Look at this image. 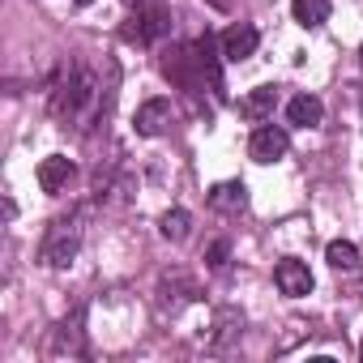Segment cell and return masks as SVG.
I'll list each match as a JSON object with an SVG mask.
<instances>
[{
  "label": "cell",
  "mask_w": 363,
  "mask_h": 363,
  "mask_svg": "<svg viewBox=\"0 0 363 363\" xmlns=\"http://www.w3.org/2000/svg\"><path fill=\"white\" fill-rule=\"evenodd\" d=\"M359 65H363V48H359Z\"/></svg>",
  "instance_id": "21"
},
{
  "label": "cell",
  "mask_w": 363,
  "mask_h": 363,
  "mask_svg": "<svg viewBox=\"0 0 363 363\" xmlns=\"http://www.w3.org/2000/svg\"><path fill=\"white\" fill-rule=\"evenodd\" d=\"M111 94H116V90L103 86V77H99L90 65L69 60V65H60V73H56V82H52L48 111H52V120H56L60 128H69V133H77V137H90V133L107 120Z\"/></svg>",
  "instance_id": "1"
},
{
  "label": "cell",
  "mask_w": 363,
  "mask_h": 363,
  "mask_svg": "<svg viewBox=\"0 0 363 363\" xmlns=\"http://www.w3.org/2000/svg\"><path fill=\"white\" fill-rule=\"evenodd\" d=\"M171 120H175L171 99H145L133 116V128H137V137H162L171 128Z\"/></svg>",
  "instance_id": "7"
},
{
  "label": "cell",
  "mask_w": 363,
  "mask_h": 363,
  "mask_svg": "<svg viewBox=\"0 0 363 363\" xmlns=\"http://www.w3.org/2000/svg\"><path fill=\"white\" fill-rule=\"evenodd\" d=\"M359 354H363V342H359Z\"/></svg>",
  "instance_id": "22"
},
{
  "label": "cell",
  "mask_w": 363,
  "mask_h": 363,
  "mask_svg": "<svg viewBox=\"0 0 363 363\" xmlns=\"http://www.w3.org/2000/svg\"><path fill=\"white\" fill-rule=\"evenodd\" d=\"M162 73L171 77V86H179L184 94L201 99L206 86L223 99V69H218V52H214V35H201L184 48H171L162 56Z\"/></svg>",
  "instance_id": "2"
},
{
  "label": "cell",
  "mask_w": 363,
  "mask_h": 363,
  "mask_svg": "<svg viewBox=\"0 0 363 363\" xmlns=\"http://www.w3.org/2000/svg\"><path fill=\"white\" fill-rule=\"evenodd\" d=\"M274 282H278V291H282L286 299H303V295L312 291V269H308L303 261L286 257V261L274 265Z\"/></svg>",
  "instance_id": "8"
},
{
  "label": "cell",
  "mask_w": 363,
  "mask_h": 363,
  "mask_svg": "<svg viewBox=\"0 0 363 363\" xmlns=\"http://www.w3.org/2000/svg\"><path fill=\"white\" fill-rule=\"evenodd\" d=\"M240 333H244V312L218 308V312H214V325H210V333H206V346H210V350H227Z\"/></svg>",
  "instance_id": "10"
},
{
  "label": "cell",
  "mask_w": 363,
  "mask_h": 363,
  "mask_svg": "<svg viewBox=\"0 0 363 363\" xmlns=\"http://www.w3.org/2000/svg\"><path fill=\"white\" fill-rule=\"evenodd\" d=\"M274 107H278V86H257L252 94L240 99V116H244L248 124H265V120L274 116Z\"/></svg>",
  "instance_id": "13"
},
{
  "label": "cell",
  "mask_w": 363,
  "mask_h": 363,
  "mask_svg": "<svg viewBox=\"0 0 363 363\" xmlns=\"http://www.w3.org/2000/svg\"><path fill=\"white\" fill-rule=\"evenodd\" d=\"M286 150H291V137H286V128H278V124H257V133L248 137V158L252 162H282L286 158Z\"/></svg>",
  "instance_id": "6"
},
{
  "label": "cell",
  "mask_w": 363,
  "mask_h": 363,
  "mask_svg": "<svg viewBox=\"0 0 363 363\" xmlns=\"http://www.w3.org/2000/svg\"><path fill=\"white\" fill-rule=\"evenodd\" d=\"M48 359H86V312L77 308L73 316H65L52 333H48V346H43Z\"/></svg>",
  "instance_id": "5"
},
{
  "label": "cell",
  "mask_w": 363,
  "mask_h": 363,
  "mask_svg": "<svg viewBox=\"0 0 363 363\" xmlns=\"http://www.w3.org/2000/svg\"><path fill=\"white\" fill-rule=\"evenodd\" d=\"M82 240H86V210L77 206V210L52 218V227H48V235L39 244V265H48V269L73 265L77 252H82Z\"/></svg>",
  "instance_id": "3"
},
{
  "label": "cell",
  "mask_w": 363,
  "mask_h": 363,
  "mask_svg": "<svg viewBox=\"0 0 363 363\" xmlns=\"http://www.w3.org/2000/svg\"><path fill=\"white\" fill-rule=\"evenodd\" d=\"M167 35H171V9L158 5V0H137V18H133V26L124 30V39L150 48V43H158V39H167Z\"/></svg>",
  "instance_id": "4"
},
{
  "label": "cell",
  "mask_w": 363,
  "mask_h": 363,
  "mask_svg": "<svg viewBox=\"0 0 363 363\" xmlns=\"http://www.w3.org/2000/svg\"><path fill=\"white\" fill-rule=\"evenodd\" d=\"M329 0H295L291 5V13H295V22L303 26V30H316V26H325L329 22Z\"/></svg>",
  "instance_id": "15"
},
{
  "label": "cell",
  "mask_w": 363,
  "mask_h": 363,
  "mask_svg": "<svg viewBox=\"0 0 363 363\" xmlns=\"http://www.w3.org/2000/svg\"><path fill=\"white\" fill-rule=\"evenodd\" d=\"M69 179H73V158H65V154H48L43 162H39V189L43 193H65L69 189Z\"/></svg>",
  "instance_id": "12"
},
{
  "label": "cell",
  "mask_w": 363,
  "mask_h": 363,
  "mask_svg": "<svg viewBox=\"0 0 363 363\" xmlns=\"http://www.w3.org/2000/svg\"><path fill=\"white\" fill-rule=\"evenodd\" d=\"M210 5H214V9H231V5H235V0H210Z\"/></svg>",
  "instance_id": "19"
},
{
  "label": "cell",
  "mask_w": 363,
  "mask_h": 363,
  "mask_svg": "<svg viewBox=\"0 0 363 363\" xmlns=\"http://www.w3.org/2000/svg\"><path fill=\"white\" fill-rule=\"evenodd\" d=\"M210 210H214V214H244V210H248V184H244V179L214 184V189H210Z\"/></svg>",
  "instance_id": "11"
},
{
  "label": "cell",
  "mask_w": 363,
  "mask_h": 363,
  "mask_svg": "<svg viewBox=\"0 0 363 363\" xmlns=\"http://www.w3.org/2000/svg\"><path fill=\"white\" fill-rule=\"evenodd\" d=\"M257 48H261V35H257V26H248V22H235V26L223 35V56H227L231 65H244L248 56H257Z\"/></svg>",
  "instance_id": "9"
},
{
  "label": "cell",
  "mask_w": 363,
  "mask_h": 363,
  "mask_svg": "<svg viewBox=\"0 0 363 363\" xmlns=\"http://www.w3.org/2000/svg\"><path fill=\"white\" fill-rule=\"evenodd\" d=\"M325 120V103L316 99V94H295L291 103H286V124H295V128H316Z\"/></svg>",
  "instance_id": "14"
},
{
  "label": "cell",
  "mask_w": 363,
  "mask_h": 363,
  "mask_svg": "<svg viewBox=\"0 0 363 363\" xmlns=\"http://www.w3.org/2000/svg\"><path fill=\"white\" fill-rule=\"evenodd\" d=\"M73 5H94V0H73Z\"/></svg>",
  "instance_id": "20"
},
{
  "label": "cell",
  "mask_w": 363,
  "mask_h": 363,
  "mask_svg": "<svg viewBox=\"0 0 363 363\" xmlns=\"http://www.w3.org/2000/svg\"><path fill=\"white\" fill-rule=\"evenodd\" d=\"M325 261H329L333 269H342V274H354V269L363 265V257H359V248H354L350 240H333V244L325 248Z\"/></svg>",
  "instance_id": "17"
},
{
  "label": "cell",
  "mask_w": 363,
  "mask_h": 363,
  "mask_svg": "<svg viewBox=\"0 0 363 363\" xmlns=\"http://www.w3.org/2000/svg\"><path fill=\"white\" fill-rule=\"evenodd\" d=\"M158 231H162V240H171V244H184L189 231H193V214H189V210H167V214L158 218Z\"/></svg>",
  "instance_id": "16"
},
{
  "label": "cell",
  "mask_w": 363,
  "mask_h": 363,
  "mask_svg": "<svg viewBox=\"0 0 363 363\" xmlns=\"http://www.w3.org/2000/svg\"><path fill=\"white\" fill-rule=\"evenodd\" d=\"M227 257H231V244H227V240H218V244H210V248H206V265H210V269H223V265H227Z\"/></svg>",
  "instance_id": "18"
}]
</instances>
